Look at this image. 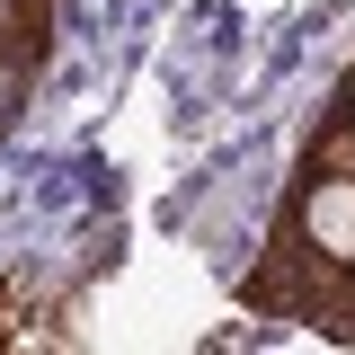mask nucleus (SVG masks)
I'll list each match as a JSON object with an SVG mask.
<instances>
[{"label": "nucleus", "mask_w": 355, "mask_h": 355, "mask_svg": "<svg viewBox=\"0 0 355 355\" xmlns=\"http://www.w3.org/2000/svg\"><path fill=\"white\" fill-rule=\"evenodd\" d=\"M36 71H44V53H9V44H0V142L18 133V116H27V98H36Z\"/></svg>", "instance_id": "7ed1b4c3"}, {"label": "nucleus", "mask_w": 355, "mask_h": 355, "mask_svg": "<svg viewBox=\"0 0 355 355\" xmlns=\"http://www.w3.org/2000/svg\"><path fill=\"white\" fill-rule=\"evenodd\" d=\"M320 329H329V338H355V275H347V293H338V311H329Z\"/></svg>", "instance_id": "20e7f679"}, {"label": "nucleus", "mask_w": 355, "mask_h": 355, "mask_svg": "<svg viewBox=\"0 0 355 355\" xmlns=\"http://www.w3.org/2000/svg\"><path fill=\"white\" fill-rule=\"evenodd\" d=\"M347 275H355V169L302 160L284 178L275 222H266V258L249 275V302L320 329L338 311V293H347Z\"/></svg>", "instance_id": "f257e3e1"}, {"label": "nucleus", "mask_w": 355, "mask_h": 355, "mask_svg": "<svg viewBox=\"0 0 355 355\" xmlns=\"http://www.w3.org/2000/svg\"><path fill=\"white\" fill-rule=\"evenodd\" d=\"M302 160H329V169H355V62L338 71V89H329V107H320V133H311Z\"/></svg>", "instance_id": "f03ea898"}]
</instances>
